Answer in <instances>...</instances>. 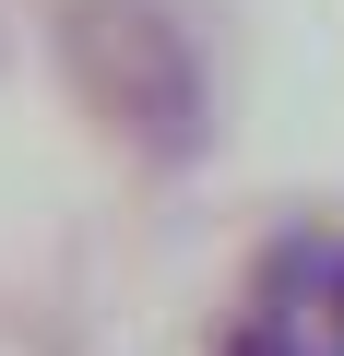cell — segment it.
<instances>
[{"label": "cell", "instance_id": "cell-1", "mask_svg": "<svg viewBox=\"0 0 344 356\" xmlns=\"http://www.w3.org/2000/svg\"><path fill=\"white\" fill-rule=\"evenodd\" d=\"M60 48H72V83L154 154L202 143V72H190V36L154 13V0H60Z\"/></svg>", "mask_w": 344, "mask_h": 356}, {"label": "cell", "instance_id": "cell-2", "mask_svg": "<svg viewBox=\"0 0 344 356\" xmlns=\"http://www.w3.org/2000/svg\"><path fill=\"white\" fill-rule=\"evenodd\" d=\"M238 356H285V344H273V332H249V344H238Z\"/></svg>", "mask_w": 344, "mask_h": 356}]
</instances>
